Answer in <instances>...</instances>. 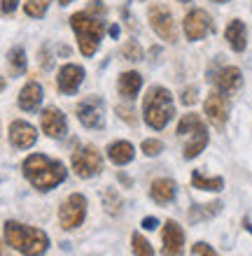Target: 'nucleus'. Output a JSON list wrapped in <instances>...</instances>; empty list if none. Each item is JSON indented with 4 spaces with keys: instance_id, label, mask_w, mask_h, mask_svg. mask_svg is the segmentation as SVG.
Returning a JSON list of instances; mask_svg holds the SVG:
<instances>
[{
    "instance_id": "a19ab883",
    "label": "nucleus",
    "mask_w": 252,
    "mask_h": 256,
    "mask_svg": "<svg viewBox=\"0 0 252 256\" xmlns=\"http://www.w3.org/2000/svg\"><path fill=\"white\" fill-rule=\"evenodd\" d=\"M180 2H191V0H180Z\"/></svg>"
},
{
    "instance_id": "4c0bfd02",
    "label": "nucleus",
    "mask_w": 252,
    "mask_h": 256,
    "mask_svg": "<svg viewBox=\"0 0 252 256\" xmlns=\"http://www.w3.org/2000/svg\"><path fill=\"white\" fill-rule=\"evenodd\" d=\"M59 2H61V5H70V2H73V0H59Z\"/></svg>"
},
{
    "instance_id": "39448f33",
    "label": "nucleus",
    "mask_w": 252,
    "mask_h": 256,
    "mask_svg": "<svg viewBox=\"0 0 252 256\" xmlns=\"http://www.w3.org/2000/svg\"><path fill=\"white\" fill-rule=\"evenodd\" d=\"M177 135L187 138V144H184V158H196L201 152L208 144V128L201 122L198 114H184L175 128Z\"/></svg>"
},
{
    "instance_id": "0eeeda50",
    "label": "nucleus",
    "mask_w": 252,
    "mask_h": 256,
    "mask_svg": "<svg viewBox=\"0 0 252 256\" xmlns=\"http://www.w3.org/2000/svg\"><path fill=\"white\" fill-rule=\"evenodd\" d=\"M84 216H87V198L82 194H73L68 196L63 205L59 208V222H61V228L73 230L77 226H82Z\"/></svg>"
},
{
    "instance_id": "7ed1b4c3",
    "label": "nucleus",
    "mask_w": 252,
    "mask_h": 256,
    "mask_svg": "<svg viewBox=\"0 0 252 256\" xmlns=\"http://www.w3.org/2000/svg\"><path fill=\"white\" fill-rule=\"evenodd\" d=\"M70 26L77 35V42H80V52L84 56H94L98 52V44H101L103 35H105V21L103 16L94 14L91 10H84V12H77L70 16Z\"/></svg>"
},
{
    "instance_id": "f03ea898",
    "label": "nucleus",
    "mask_w": 252,
    "mask_h": 256,
    "mask_svg": "<svg viewBox=\"0 0 252 256\" xmlns=\"http://www.w3.org/2000/svg\"><path fill=\"white\" fill-rule=\"evenodd\" d=\"M5 240L12 250L26 256H42L49 247V238L45 230L35 228V226H24L19 222L5 224Z\"/></svg>"
},
{
    "instance_id": "7c9ffc66",
    "label": "nucleus",
    "mask_w": 252,
    "mask_h": 256,
    "mask_svg": "<svg viewBox=\"0 0 252 256\" xmlns=\"http://www.w3.org/2000/svg\"><path fill=\"white\" fill-rule=\"evenodd\" d=\"M180 100L184 102V105H194V102L198 100V86H187L182 91V98Z\"/></svg>"
},
{
    "instance_id": "f8f14e48",
    "label": "nucleus",
    "mask_w": 252,
    "mask_h": 256,
    "mask_svg": "<svg viewBox=\"0 0 252 256\" xmlns=\"http://www.w3.org/2000/svg\"><path fill=\"white\" fill-rule=\"evenodd\" d=\"M161 252L164 256H182L184 252V233L173 219H168L161 230Z\"/></svg>"
},
{
    "instance_id": "a211bd4d",
    "label": "nucleus",
    "mask_w": 252,
    "mask_h": 256,
    "mask_svg": "<svg viewBox=\"0 0 252 256\" xmlns=\"http://www.w3.org/2000/svg\"><path fill=\"white\" fill-rule=\"evenodd\" d=\"M175 194H177V186L173 180H166V177H161V180H154L150 186V196L152 200L159 202V205H168V202L175 200Z\"/></svg>"
},
{
    "instance_id": "c756f323",
    "label": "nucleus",
    "mask_w": 252,
    "mask_h": 256,
    "mask_svg": "<svg viewBox=\"0 0 252 256\" xmlns=\"http://www.w3.org/2000/svg\"><path fill=\"white\" fill-rule=\"evenodd\" d=\"M191 254L194 256H217L215 250H212L208 242H196L194 247H191Z\"/></svg>"
},
{
    "instance_id": "9d476101",
    "label": "nucleus",
    "mask_w": 252,
    "mask_h": 256,
    "mask_svg": "<svg viewBox=\"0 0 252 256\" xmlns=\"http://www.w3.org/2000/svg\"><path fill=\"white\" fill-rule=\"evenodd\" d=\"M184 35H187V40L196 42V40H203L208 33H212V28H215V24H212L210 14L205 12V10H191L187 16H184Z\"/></svg>"
},
{
    "instance_id": "c9c22d12",
    "label": "nucleus",
    "mask_w": 252,
    "mask_h": 256,
    "mask_svg": "<svg viewBox=\"0 0 252 256\" xmlns=\"http://www.w3.org/2000/svg\"><path fill=\"white\" fill-rule=\"evenodd\" d=\"M110 35H112V38H117V35H119V26H110Z\"/></svg>"
},
{
    "instance_id": "393cba45",
    "label": "nucleus",
    "mask_w": 252,
    "mask_h": 256,
    "mask_svg": "<svg viewBox=\"0 0 252 256\" xmlns=\"http://www.w3.org/2000/svg\"><path fill=\"white\" fill-rule=\"evenodd\" d=\"M103 208L108 210V214H119V210H122V196L117 194V189H105L103 191Z\"/></svg>"
},
{
    "instance_id": "f257e3e1",
    "label": "nucleus",
    "mask_w": 252,
    "mask_h": 256,
    "mask_svg": "<svg viewBox=\"0 0 252 256\" xmlns=\"http://www.w3.org/2000/svg\"><path fill=\"white\" fill-rule=\"evenodd\" d=\"M24 175L38 191H52L68 177V170L61 161H54L45 154H31L24 161Z\"/></svg>"
},
{
    "instance_id": "6e6552de",
    "label": "nucleus",
    "mask_w": 252,
    "mask_h": 256,
    "mask_svg": "<svg viewBox=\"0 0 252 256\" xmlns=\"http://www.w3.org/2000/svg\"><path fill=\"white\" fill-rule=\"evenodd\" d=\"M77 119L80 124L91 130H101L105 128V102L98 96H89L77 105Z\"/></svg>"
},
{
    "instance_id": "412c9836",
    "label": "nucleus",
    "mask_w": 252,
    "mask_h": 256,
    "mask_svg": "<svg viewBox=\"0 0 252 256\" xmlns=\"http://www.w3.org/2000/svg\"><path fill=\"white\" fill-rule=\"evenodd\" d=\"M133 156H136V149H133V144L126 140L112 142L108 147V158L115 163V166H126V163L133 161Z\"/></svg>"
},
{
    "instance_id": "2f4dec72",
    "label": "nucleus",
    "mask_w": 252,
    "mask_h": 256,
    "mask_svg": "<svg viewBox=\"0 0 252 256\" xmlns=\"http://www.w3.org/2000/svg\"><path fill=\"white\" fill-rule=\"evenodd\" d=\"M19 5V0H0V12L3 14H12Z\"/></svg>"
},
{
    "instance_id": "20e7f679",
    "label": "nucleus",
    "mask_w": 252,
    "mask_h": 256,
    "mask_svg": "<svg viewBox=\"0 0 252 256\" xmlns=\"http://www.w3.org/2000/svg\"><path fill=\"white\" fill-rule=\"evenodd\" d=\"M175 114V108H173V98H170V91L164 86H154L147 91L143 100V119L145 124L154 130H161V128L168 126V122Z\"/></svg>"
},
{
    "instance_id": "aec40b11",
    "label": "nucleus",
    "mask_w": 252,
    "mask_h": 256,
    "mask_svg": "<svg viewBox=\"0 0 252 256\" xmlns=\"http://www.w3.org/2000/svg\"><path fill=\"white\" fill-rule=\"evenodd\" d=\"M117 88H119V94L126 98V100H133L138 96V91L143 88V77L138 72H122L119 74V82H117Z\"/></svg>"
},
{
    "instance_id": "e433bc0d",
    "label": "nucleus",
    "mask_w": 252,
    "mask_h": 256,
    "mask_svg": "<svg viewBox=\"0 0 252 256\" xmlns=\"http://www.w3.org/2000/svg\"><path fill=\"white\" fill-rule=\"evenodd\" d=\"M5 86H7V82H5V77H0V91H5Z\"/></svg>"
},
{
    "instance_id": "f704fd0d",
    "label": "nucleus",
    "mask_w": 252,
    "mask_h": 256,
    "mask_svg": "<svg viewBox=\"0 0 252 256\" xmlns=\"http://www.w3.org/2000/svg\"><path fill=\"white\" fill-rule=\"evenodd\" d=\"M143 228H145V230L157 228V219H154V216H147V219H143Z\"/></svg>"
},
{
    "instance_id": "9b49d317",
    "label": "nucleus",
    "mask_w": 252,
    "mask_h": 256,
    "mask_svg": "<svg viewBox=\"0 0 252 256\" xmlns=\"http://www.w3.org/2000/svg\"><path fill=\"white\" fill-rule=\"evenodd\" d=\"M205 116H208V122L212 124L215 128H224L226 122H229V98L222 94H210L205 98Z\"/></svg>"
},
{
    "instance_id": "bb28decb",
    "label": "nucleus",
    "mask_w": 252,
    "mask_h": 256,
    "mask_svg": "<svg viewBox=\"0 0 252 256\" xmlns=\"http://www.w3.org/2000/svg\"><path fill=\"white\" fill-rule=\"evenodd\" d=\"M131 247H133V254L136 256H154V250H152V244L145 240L140 233H133V238H131Z\"/></svg>"
},
{
    "instance_id": "4468645a",
    "label": "nucleus",
    "mask_w": 252,
    "mask_h": 256,
    "mask_svg": "<svg viewBox=\"0 0 252 256\" xmlns=\"http://www.w3.org/2000/svg\"><path fill=\"white\" fill-rule=\"evenodd\" d=\"M84 82V68L75 66V63H66V66L59 70V77H56V86L61 94L73 96L80 88V84Z\"/></svg>"
},
{
    "instance_id": "423d86ee",
    "label": "nucleus",
    "mask_w": 252,
    "mask_h": 256,
    "mask_svg": "<svg viewBox=\"0 0 252 256\" xmlns=\"http://www.w3.org/2000/svg\"><path fill=\"white\" fill-rule=\"evenodd\" d=\"M73 170H75L77 177L89 180V177H96L103 170V156L101 152L94 147V144H87V147H80L77 152H73Z\"/></svg>"
},
{
    "instance_id": "4be33fe9",
    "label": "nucleus",
    "mask_w": 252,
    "mask_h": 256,
    "mask_svg": "<svg viewBox=\"0 0 252 256\" xmlns=\"http://www.w3.org/2000/svg\"><path fill=\"white\" fill-rule=\"evenodd\" d=\"M191 184H194V189H201V191H222L224 189V180L222 177H208L203 172H194L191 175Z\"/></svg>"
},
{
    "instance_id": "b1692460",
    "label": "nucleus",
    "mask_w": 252,
    "mask_h": 256,
    "mask_svg": "<svg viewBox=\"0 0 252 256\" xmlns=\"http://www.w3.org/2000/svg\"><path fill=\"white\" fill-rule=\"evenodd\" d=\"M7 63L12 68V74H21L26 70V52L24 47H12L7 54Z\"/></svg>"
},
{
    "instance_id": "a878e982",
    "label": "nucleus",
    "mask_w": 252,
    "mask_h": 256,
    "mask_svg": "<svg viewBox=\"0 0 252 256\" xmlns=\"http://www.w3.org/2000/svg\"><path fill=\"white\" fill-rule=\"evenodd\" d=\"M49 2H52V0H28L26 5H24V12H26L28 16H33V19H42L45 12H47Z\"/></svg>"
},
{
    "instance_id": "58836bf2",
    "label": "nucleus",
    "mask_w": 252,
    "mask_h": 256,
    "mask_svg": "<svg viewBox=\"0 0 252 256\" xmlns=\"http://www.w3.org/2000/svg\"><path fill=\"white\" fill-rule=\"evenodd\" d=\"M0 256H5V247H3V242H0Z\"/></svg>"
},
{
    "instance_id": "cd10ccee",
    "label": "nucleus",
    "mask_w": 252,
    "mask_h": 256,
    "mask_svg": "<svg viewBox=\"0 0 252 256\" xmlns=\"http://www.w3.org/2000/svg\"><path fill=\"white\" fill-rule=\"evenodd\" d=\"M122 52H124V58H129V61H143V47L136 40L126 42Z\"/></svg>"
},
{
    "instance_id": "ea45409f",
    "label": "nucleus",
    "mask_w": 252,
    "mask_h": 256,
    "mask_svg": "<svg viewBox=\"0 0 252 256\" xmlns=\"http://www.w3.org/2000/svg\"><path fill=\"white\" fill-rule=\"evenodd\" d=\"M215 2H229V0H215Z\"/></svg>"
},
{
    "instance_id": "5701e85b",
    "label": "nucleus",
    "mask_w": 252,
    "mask_h": 256,
    "mask_svg": "<svg viewBox=\"0 0 252 256\" xmlns=\"http://www.w3.org/2000/svg\"><path fill=\"white\" fill-rule=\"evenodd\" d=\"M222 210V202H208V205H194V208L189 210V219L191 222H205V219H210V216H215Z\"/></svg>"
},
{
    "instance_id": "dca6fc26",
    "label": "nucleus",
    "mask_w": 252,
    "mask_h": 256,
    "mask_svg": "<svg viewBox=\"0 0 252 256\" xmlns=\"http://www.w3.org/2000/svg\"><path fill=\"white\" fill-rule=\"evenodd\" d=\"M35 140H38V130L28 122H12L10 126V142H12V147L17 149H28L33 147Z\"/></svg>"
},
{
    "instance_id": "2eb2a0df",
    "label": "nucleus",
    "mask_w": 252,
    "mask_h": 256,
    "mask_svg": "<svg viewBox=\"0 0 252 256\" xmlns=\"http://www.w3.org/2000/svg\"><path fill=\"white\" fill-rule=\"evenodd\" d=\"M210 80H212V84H215V88H217V94L231 96V94H236L240 88V84H243V74H240L238 68L226 66V68H222L215 77H210Z\"/></svg>"
},
{
    "instance_id": "6ab92c4d",
    "label": "nucleus",
    "mask_w": 252,
    "mask_h": 256,
    "mask_svg": "<svg viewBox=\"0 0 252 256\" xmlns=\"http://www.w3.org/2000/svg\"><path fill=\"white\" fill-rule=\"evenodd\" d=\"M224 38L233 52H243L247 47V28L240 19H233L224 30Z\"/></svg>"
},
{
    "instance_id": "72a5a7b5",
    "label": "nucleus",
    "mask_w": 252,
    "mask_h": 256,
    "mask_svg": "<svg viewBox=\"0 0 252 256\" xmlns=\"http://www.w3.org/2000/svg\"><path fill=\"white\" fill-rule=\"evenodd\" d=\"M117 112H119V116H122V119H126L129 124H136V116H133V112H131L129 108H126V110H124V108H117Z\"/></svg>"
},
{
    "instance_id": "f3484780",
    "label": "nucleus",
    "mask_w": 252,
    "mask_h": 256,
    "mask_svg": "<svg viewBox=\"0 0 252 256\" xmlns=\"http://www.w3.org/2000/svg\"><path fill=\"white\" fill-rule=\"evenodd\" d=\"M42 98H45V91H42L40 84L38 82H28L19 94V108L24 112H35L42 105Z\"/></svg>"
},
{
    "instance_id": "1a4fd4ad",
    "label": "nucleus",
    "mask_w": 252,
    "mask_h": 256,
    "mask_svg": "<svg viewBox=\"0 0 252 256\" xmlns=\"http://www.w3.org/2000/svg\"><path fill=\"white\" fill-rule=\"evenodd\" d=\"M150 24L161 40L170 42V44L177 42V28H175V21H173V14H170L168 7L152 5L150 7Z\"/></svg>"
},
{
    "instance_id": "c85d7f7f",
    "label": "nucleus",
    "mask_w": 252,
    "mask_h": 256,
    "mask_svg": "<svg viewBox=\"0 0 252 256\" xmlns=\"http://www.w3.org/2000/svg\"><path fill=\"white\" fill-rule=\"evenodd\" d=\"M164 152L161 140H143V154L145 156H159Z\"/></svg>"
},
{
    "instance_id": "ddd939ff",
    "label": "nucleus",
    "mask_w": 252,
    "mask_h": 256,
    "mask_svg": "<svg viewBox=\"0 0 252 256\" xmlns=\"http://www.w3.org/2000/svg\"><path fill=\"white\" fill-rule=\"evenodd\" d=\"M40 124H42L45 135H47V138H54V140L63 138L66 130H68V119H66V114H63L61 110H56V108L42 110Z\"/></svg>"
},
{
    "instance_id": "473e14b6",
    "label": "nucleus",
    "mask_w": 252,
    "mask_h": 256,
    "mask_svg": "<svg viewBox=\"0 0 252 256\" xmlns=\"http://www.w3.org/2000/svg\"><path fill=\"white\" fill-rule=\"evenodd\" d=\"M40 66L45 68V70H49V68L54 66V61H52V54H47V49H42V52H40Z\"/></svg>"
}]
</instances>
